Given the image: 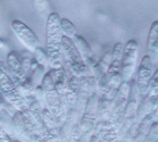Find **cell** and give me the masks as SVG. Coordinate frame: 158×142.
I'll use <instances>...</instances> for the list:
<instances>
[{
  "label": "cell",
  "instance_id": "obj_1",
  "mask_svg": "<svg viewBox=\"0 0 158 142\" xmlns=\"http://www.w3.org/2000/svg\"><path fill=\"white\" fill-rule=\"evenodd\" d=\"M41 88L43 91V98L44 103L48 110L52 115L55 122L57 125H61L66 119L67 116V103L65 102L60 93L58 92L56 88V82L52 72L48 71L44 73L42 80H41Z\"/></svg>",
  "mask_w": 158,
  "mask_h": 142
},
{
  "label": "cell",
  "instance_id": "obj_2",
  "mask_svg": "<svg viewBox=\"0 0 158 142\" xmlns=\"http://www.w3.org/2000/svg\"><path fill=\"white\" fill-rule=\"evenodd\" d=\"M61 39L63 33L60 30V16L57 13H50L47 17L46 25V52L51 68H61Z\"/></svg>",
  "mask_w": 158,
  "mask_h": 142
},
{
  "label": "cell",
  "instance_id": "obj_3",
  "mask_svg": "<svg viewBox=\"0 0 158 142\" xmlns=\"http://www.w3.org/2000/svg\"><path fill=\"white\" fill-rule=\"evenodd\" d=\"M61 57H64L65 61L64 67L67 68L75 76L80 78L92 76L89 68L86 67L85 63L83 61L80 52L76 49L73 40L64 36L61 39Z\"/></svg>",
  "mask_w": 158,
  "mask_h": 142
},
{
  "label": "cell",
  "instance_id": "obj_4",
  "mask_svg": "<svg viewBox=\"0 0 158 142\" xmlns=\"http://www.w3.org/2000/svg\"><path fill=\"white\" fill-rule=\"evenodd\" d=\"M129 94L130 82H122L111 100L107 117L105 118V121L107 123V128H113L115 131L119 130L123 116H124V110L129 99Z\"/></svg>",
  "mask_w": 158,
  "mask_h": 142
},
{
  "label": "cell",
  "instance_id": "obj_5",
  "mask_svg": "<svg viewBox=\"0 0 158 142\" xmlns=\"http://www.w3.org/2000/svg\"><path fill=\"white\" fill-rule=\"evenodd\" d=\"M0 94L5 100H7L10 106L14 107L15 110L24 111L29 109L25 98L22 96L14 80L2 68H0Z\"/></svg>",
  "mask_w": 158,
  "mask_h": 142
},
{
  "label": "cell",
  "instance_id": "obj_6",
  "mask_svg": "<svg viewBox=\"0 0 158 142\" xmlns=\"http://www.w3.org/2000/svg\"><path fill=\"white\" fill-rule=\"evenodd\" d=\"M138 42L135 40H129L124 44L121 64V80L122 82H129L137 67L138 61Z\"/></svg>",
  "mask_w": 158,
  "mask_h": 142
},
{
  "label": "cell",
  "instance_id": "obj_7",
  "mask_svg": "<svg viewBox=\"0 0 158 142\" xmlns=\"http://www.w3.org/2000/svg\"><path fill=\"white\" fill-rule=\"evenodd\" d=\"M10 27H11V31L15 33V36H17V39L19 40L30 51H34L36 48L40 47L39 39H38V36H35V33L33 32L27 25L24 24L23 22L15 19V21L11 22Z\"/></svg>",
  "mask_w": 158,
  "mask_h": 142
},
{
  "label": "cell",
  "instance_id": "obj_8",
  "mask_svg": "<svg viewBox=\"0 0 158 142\" xmlns=\"http://www.w3.org/2000/svg\"><path fill=\"white\" fill-rule=\"evenodd\" d=\"M155 67L151 59L148 55L143 56L141 59V63L139 65V71H138L137 80H135V86H137L138 93L140 97H143L148 90V84L151 80V76L154 74Z\"/></svg>",
  "mask_w": 158,
  "mask_h": 142
},
{
  "label": "cell",
  "instance_id": "obj_9",
  "mask_svg": "<svg viewBox=\"0 0 158 142\" xmlns=\"http://www.w3.org/2000/svg\"><path fill=\"white\" fill-rule=\"evenodd\" d=\"M7 66L9 68V71L11 72V74L14 76V81H27L29 78L26 77L25 71L23 67V63H22V57L21 55L11 50L10 52L7 55Z\"/></svg>",
  "mask_w": 158,
  "mask_h": 142
},
{
  "label": "cell",
  "instance_id": "obj_10",
  "mask_svg": "<svg viewBox=\"0 0 158 142\" xmlns=\"http://www.w3.org/2000/svg\"><path fill=\"white\" fill-rule=\"evenodd\" d=\"M148 56L151 59L152 65L157 66L158 58V22L155 21L150 26L148 36Z\"/></svg>",
  "mask_w": 158,
  "mask_h": 142
},
{
  "label": "cell",
  "instance_id": "obj_11",
  "mask_svg": "<svg viewBox=\"0 0 158 142\" xmlns=\"http://www.w3.org/2000/svg\"><path fill=\"white\" fill-rule=\"evenodd\" d=\"M72 40H73V42H74V44H75L77 51H79L81 57H82L83 61H84L85 64L90 59L94 58V56H92V50H91L89 43L86 42V40L84 39L83 36H79V34H75V36H74Z\"/></svg>",
  "mask_w": 158,
  "mask_h": 142
},
{
  "label": "cell",
  "instance_id": "obj_12",
  "mask_svg": "<svg viewBox=\"0 0 158 142\" xmlns=\"http://www.w3.org/2000/svg\"><path fill=\"white\" fill-rule=\"evenodd\" d=\"M60 30L64 36L73 39L76 34V28L72 22L67 18H60Z\"/></svg>",
  "mask_w": 158,
  "mask_h": 142
},
{
  "label": "cell",
  "instance_id": "obj_13",
  "mask_svg": "<svg viewBox=\"0 0 158 142\" xmlns=\"http://www.w3.org/2000/svg\"><path fill=\"white\" fill-rule=\"evenodd\" d=\"M33 52H34V59L38 63V65L40 67H42L43 69H46L49 66V59H48V55L46 52V50H43L42 48L39 47Z\"/></svg>",
  "mask_w": 158,
  "mask_h": 142
},
{
  "label": "cell",
  "instance_id": "obj_14",
  "mask_svg": "<svg viewBox=\"0 0 158 142\" xmlns=\"http://www.w3.org/2000/svg\"><path fill=\"white\" fill-rule=\"evenodd\" d=\"M33 5L35 10L39 13L41 16L48 15L50 10V1L49 0H33ZM49 16V15H48Z\"/></svg>",
  "mask_w": 158,
  "mask_h": 142
},
{
  "label": "cell",
  "instance_id": "obj_15",
  "mask_svg": "<svg viewBox=\"0 0 158 142\" xmlns=\"http://www.w3.org/2000/svg\"><path fill=\"white\" fill-rule=\"evenodd\" d=\"M110 61H111V51H107V52L102 56V58L100 59V61L98 63L99 66H100V68H101V71L104 72L105 74L107 73L108 67H109V65H110Z\"/></svg>",
  "mask_w": 158,
  "mask_h": 142
},
{
  "label": "cell",
  "instance_id": "obj_16",
  "mask_svg": "<svg viewBox=\"0 0 158 142\" xmlns=\"http://www.w3.org/2000/svg\"><path fill=\"white\" fill-rule=\"evenodd\" d=\"M0 142H11L10 135L1 127V125H0Z\"/></svg>",
  "mask_w": 158,
  "mask_h": 142
},
{
  "label": "cell",
  "instance_id": "obj_17",
  "mask_svg": "<svg viewBox=\"0 0 158 142\" xmlns=\"http://www.w3.org/2000/svg\"><path fill=\"white\" fill-rule=\"evenodd\" d=\"M4 109H6V106H5V99L2 98V96L0 94V111Z\"/></svg>",
  "mask_w": 158,
  "mask_h": 142
},
{
  "label": "cell",
  "instance_id": "obj_18",
  "mask_svg": "<svg viewBox=\"0 0 158 142\" xmlns=\"http://www.w3.org/2000/svg\"><path fill=\"white\" fill-rule=\"evenodd\" d=\"M10 138H11V142H23L17 138H13V136H10Z\"/></svg>",
  "mask_w": 158,
  "mask_h": 142
},
{
  "label": "cell",
  "instance_id": "obj_19",
  "mask_svg": "<svg viewBox=\"0 0 158 142\" xmlns=\"http://www.w3.org/2000/svg\"><path fill=\"white\" fill-rule=\"evenodd\" d=\"M0 125H1V116H0Z\"/></svg>",
  "mask_w": 158,
  "mask_h": 142
}]
</instances>
